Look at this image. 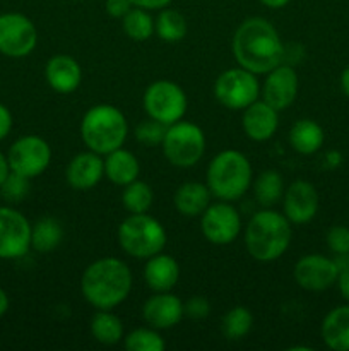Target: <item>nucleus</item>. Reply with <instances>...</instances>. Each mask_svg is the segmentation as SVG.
<instances>
[{
  "label": "nucleus",
  "mask_w": 349,
  "mask_h": 351,
  "mask_svg": "<svg viewBox=\"0 0 349 351\" xmlns=\"http://www.w3.org/2000/svg\"><path fill=\"white\" fill-rule=\"evenodd\" d=\"M322 339L334 351H349V304L332 308L322 321Z\"/></svg>",
  "instance_id": "nucleus-23"
},
{
  "label": "nucleus",
  "mask_w": 349,
  "mask_h": 351,
  "mask_svg": "<svg viewBox=\"0 0 349 351\" xmlns=\"http://www.w3.org/2000/svg\"><path fill=\"white\" fill-rule=\"evenodd\" d=\"M9 168L14 173L36 178L47 171L51 163V147L43 137L27 134L19 137L7 153Z\"/></svg>",
  "instance_id": "nucleus-10"
},
{
  "label": "nucleus",
  "mask_w": 349,
  "mask_h": 351,
  "mask_svg": "<svg viewBox=\"0 0 349 351\" xmlns=\"http://www.w3.org/2000/svg\"><path fill=\"white\" fill-rule=\"evenodd\" d=\"M187 19L183 14L174 9L164 7L154 19V33L166 43H178L187 36Z\"/></svg>",
  "instance_id": "nucleus-28"
},
{
  "label": "nucleus",
  "mask_w": 349,
  "mask_h": 351,
  "mask_svg": "<svg viewBox=\"0 0 349 351\" xmlns=\"http://www.w3.org/2000/svg\"><path fill=\"white\" fill-rule=\"evenodd\" d=\"M284 216L294 225H305L317 216L318 192L308 180H294L283 195Z\"/></svg>",
  "instance_id": "nucleus-16"
},
{
  "label": "nucleus",
  "mask_w": 349,
  "mask_h": 351,
  "mask_svg": "<svg viewBox=\"0 0 349 351\" xmlns=\"http://www.w3.org/2000/svg\"><path fill=\"white\" fill-rule=\"evenodd\" d=\"M133 7V3L130 0H106L105 9L106 12L112 17H116V19H122L127 14L130 12V9Z\"/></svg>",
  "instance_id": "nucleus-38"
},
{
  "label": "nucleus",
  "mask_w": 349,
  "mask_h": 351,
  "mask_svg": "<svg viewBox=\"0 0 349 351\" xmlns=\"http://www.w3.org/2000/svg\"><path fill=\"white\" fill-rule=\"evenodd\" d=\"M38 45V29L33 21L21 12L0 14V53L23 58Z\"/></svg>",
  "instance_id": "nucleus-11"
},
{
  "label": "nucleus",
  "mask_w": 349,
  "mask_h": 351,
  "mask_svg": "<svg viewBox=\"0 0 349 351\" xmlns=\"http://www.w3.org/2000/svg\"><path fill=\"white\" fill-rule=\"evenodd\" d=\"M161 147L173 167L190 168L197 165L205 153L204 130L197 123L185 120L171 123L166 127Z\"/></svg>",
  "instance_id": "nucleus-7"
},
{
  "label": "nucleus",
  "mask_w": 349,
  "mask_h": 351,
  "mask_svg": "<svg viewBox=\"0 0 349 351\" xmlns=\"http://www.w3.org/2000/svg\"><path fill=\"white\" fill-rule=\"evenodd\" d=\"M139 173V160L129 149L118 147V149L105 154V177L112 184L118 185V187H125L130 182L137 180Z\"/></svg>",
  "instance_id": "nucleus-24"
},
{
  "label": "nucleus",
  "mask_w": 349,
  "mask_h": 351,
  "mask_svg": "<svg viewBox=\"0 0 349 351\" xmlns=\"http://www.w3.org/2000/svg\"><path fill=\"white\" fill-rule=\"evenodd\" d=\"M64 240V226L53 216H43L31 225V249L47 254L57 249Z\"/></svg>",
  "instance_id": "nucleus-26"
},
{
  "label": "nucleus",
  "mask_w": 349,
  "mask_h": 351,
  "mask_svg": "<svg viewBox=\"0 0 349 351\" xmlns=\"http://www.w3.org/2000/svg\"><path fill=\"white\" fill-rule=\"evenodd\" d=\"M233 55L240 67L253 74H267L284 62V45L279 33L266 17L243 21L233 34Z\"/></svg>",
  "instance_id": "nucleus-1"
},
{
  "label": "nucleus",
  "mask_w": 349,
  "mask_h": 351,
  "mask_svg": "<svg viewBox=\"0 0 349 351\" xmlns=\"http://www.w3.org/2000/svg\"><path fill=\"white\" fill-rule=\"evenodd\" d=\"M201 230L212 245H229L242 233V216L231 202L219 201L201 215Z\"/></svg>",
  "instance_id": "nucleus-12"
},
{
  "label": "nucleus",
  "mask_w": 349,
  "mask_h": 351,
  "mask_svg": "<svg viewBox=\"0 0 349 351\" xmlns=\"http://www.w3.org/2000/svg\"><path fill=\"white\" fill-rule=\"evenodd\" d=\"M337 287H339V291H341L342 298H344V300L349 304V271L339 273Z\"/></svg>",
  "instance_id": "nucleus-41"
},
{
  "label": "nucleus",
  "mask_w": 349,
  "mask_h": 351,
  "mask_svg": "<svg viewBox=\"0 0 349 351\" xmlns=\"http://www.w3.org/2000/svg\"><path fill=\"white\" fill-rule=\"evenodd\" d=\"M10 168H9V161H7V154L0 153V185L3 184L5 177L9 175Z\"/></svg>",
  "instance_id": "nucleus-44"
},
{
  "label": "nucleus",
  "mask_w": 349,
  "mask_h": 351,
  "mask_svg": "<svg viewBox=\"0 0 349 351\" xmlns=\"http://www.w3.org/2000/svg\"><path fill=\"white\" fill-rule=\"evenodd\" d=\"M142 105L149 119L164 125L180 122L188 108V98L177 82L161 79L149 84L144 91Z\"/></svg>",
  "instance_id": "nucleus-8"
},
{
  "label": "nucleus",
  "mask_w": 349,
  "mask_h": 351,
  "mask_svg": "<svg viewBox=\"0 0 349 351\" xmlns=\"http://www.w3.org/2000/svg\"><path fill=\"white\" fill-rule=\"evenodd\" d=\"M183 311L185 315H188L192 319H205L209 315V312H211V304H209V300L205 297L195 295V297L188 298L185 302Z\"/></svg>",
  "instance_id": "nucleus-37"
},
{
  "label": "nucleus",
  "mask_w": 349,
  "mask_h": 351,
  "mask_svg": "<svg viewBox=\"0 0 349 351\" xmlns=\"http://www.w3.org/2000/svg\"><path fill=\"white\" fill-rule=\"evenodd\" d=\"M130 2L133 3V7H139V9L161 10L170 5L173 0H130Z\"/></svg>",
  "instance_id": "nucleus-40"
},
{
  "label": "nucleus",
  "mask_w": 349,
  "mask_h": 351,
  "mask_svg": "<svg viewBox=\"0 0 349 351\" xmlns=\"http://www.w3.org/2000/svg\"><path fill=\"white\" fill-rule=\"evenodd\" d=\"M91 335L101 345H116L123 339V324L113 312L98 311L91 319Z\"/></svg>",
  "instance_id": "nucleus-29"
},
{
  "label": "nucleus",
  "mask_w": 349,
  "mask_h": 351,
  "mask_svg": "<svg viewBox=\"0 0 349 351\" xmlns=\"http://www.w3.org/2000/svg\"><path fill=\"white\" fill-rule=\"evenodd\" d=\"M81 291L94 308L112 311L123 304L132 291L130 267L116 257L94 261L82 273Z\"/></svg>",
  "instance_id": "nucleus-2"
},
{
  "label": "nucleus",
  "mask_w": 349,
  "mask_h": 351,
  "mask_svg": "<svg viewBox=\"0 0 349 351\" xmlns=\"http://www.w3.org/2000/svg\"><path fill=\"white\" fill-rule=\"evenodd\" d=\"M79 2H81V0H79Z\"/></svg>",
  "instance_id": "nucleus-48"
},
{
  "label": "nucleus",
  "mask_w": 349,
  "mask_h": 351,
  "mask_svg": "<svg viewBox=\"0 0 349 351\" xmlns=\"http://www.w3.org/2000/svg\"><path fill=\"white\" fill-rule=\"evenodd\" d=\"M289 2L291 0H260V3L269 7V9H283V7H286Z\"/></svg>",
  "instance_id": "nucleus-45"
},
{
  "label": "nucleus",
  "mask_w": 349,
  "mask_h": 351,
  "mask_svg": "<svg viewBox=\"0 0 349 351\" xmlns=\"http://www.w3.org/2000/svg\"><path fill=\"white\" fill-rule=\"evenodd\" d=\"M327 247L332 254H349V228L344 225L332 226L327 232Z\"/></svg>",
  "instance_id": "nucleus-36"
},
{
  "label": "nucleus",
  "mask_w": 349,
  "mask_h": 351,
  "mask_svg": "<svg viewBox=\"0 0 349 351\" xmlns=\"http://www.w3.org/2000/svg\"><path fill=\"white\" fill-rule=\"evenodd\" d=\"M277 110L272 108L263 99H257L252 105L243 110L242 125L246 136L255 143H263L274 137L279 127V115Z\"/></svg>",
  "instance_id": "nucleus-19"
},
{
  "label": "nucleus",
  "mask_w": 349,
  "mask_h": 351,
  "mask_svg": "<svg viewBox=\"0 0 349 351\" xmlns=\"http://www.w3.org/2000/svg\"><path fill=\"white\" fill-rule=\"evenodd\" d=\"M214 96L229 110H245L260 96V82L257 74L243 67L226 69L214 82Z\"/></svg>",
  "instance_id": "nucleus-9"
},
{
  "label": "nucleus",
  "mask_w": 349,
  "mask_h": 351,
  "mask_svg": "<svg viewBox=\"0 0 349 351\" xmlns=\"http://www.w3.org/2000/svg\"><path fill=\"white\" fill-rule=\"evenodd\" d=\"M44 79L58 95L77 91L82 81V69L70 55H55L44 65Z\"/></svg>",
  "instance_id": "nucleus-20"
},
{
  "label": "nucleus",
  "mask_w": 349,
  "mask_h": 351,
  "mask_svg": "<svg viewBox=\"0 0 349 351\" xmlns=\"http://www.w3.org/2000/svg\"><path fill=\"white\" fill-rule=\"evenodd\" d=\"M300 89L298 74L291 64H279L269 71L263 79V86L260 88V95L266 103H269L277 112L289 108L294 103Z\"/></svg>",
  "instance_id": "nucleus-15"
},
{
  "label": "nucleus",
  "mask_w": 349,
  "mask_h": 351,
  "mask_svg": "<svg viewBox=\"0 0 349 351\" xmlns=\"http://www.w3.org/2000/svg\"><path fill=\"white\" fill-rule=\"evenodd\" d=\"M118 245L135 259H149L163 252L166 245V230L147 213L130 215L118 226Z\"/></svg>",
  "instance_id": "nucleus-6"
},
{
  "label": "nucleus",
  "mask_w": 349,
  "mask_h": 351,
  "mask_svg": "<svg viewBox=\"0 0 349 351\" xmlns=\"http://www.w3.org/2000/svg\"><path fill=\"white\" fill-rule=\"evenodd\" d=\"M339 271L334 259L320 256V254H308L303 256L293 269V278L307 291H324L337 283Z\"/></svg>",
  "instance_id": "nucleus-14"
},
{
  "label": "nucleus",
  "mask_w": 349,
  "mask_h": 351,
  "mask_svg": "<svg viewBox=\"0 0 349 351\" xmlns=\"http://www.w3.org/2000/svg\"><path fill=\"white\" fill-rule=\"evenodd\" d=\"M341 88L344 91V95L349 98V65L342 71L341 74Z\"/></svg>",
  "instance_id": "nucleus-47"
},
{
  "label": "nucleus",
  "mask_w": 349,
  "mask_h": 351,
  "mask_svg": "<svg viewBox=\"0 0 349 351\" xmlns=\"http://www.w3.org/2000/svg\"><path fill=\"white\" fill-rule=\"evenodd\" d=\"M29 249L31 223L12 206H0V259H21Z\"/></svg>",
  "instance_id": "nucleus-13"
},
{
  "label": "nucleus",
  "mask_w": 349,
  "mask_h": 351,
  "mask_svg": "<svg viewBox=\"0 0 349 351\" xmlns=\"http://www.w3.org/2000/svg\"><path fill=\"white\" fill-rule=\"evenodd\" d=\"M123 33L133 41H147L154 34V19L149 10L132 7L125 17H122Z\"/></svg>",
  "instance_id": "nucleus-32"
},
{
  "label": "nucleus",
  "mask_w": 349,
  "mask_h": 351,
  "mask_svg": "<svg viewBox=\"0 0 349 351\" xmlns=\"http://www.w3.org/2000/svg\"><path fill=\"white\" fill-rule=\"evenodd\" d=\"M129 134V122L116 106L99 103L91 106L81 120V137L89 151L105 154L123 146Z\"/></svg>",
  "instance_id": "nucleus-5"
},
{
  "label": "nucleus",
  "mask_w": 349,
  "mask_h": 351,
  "mask_svg": "<svg viewBox=\"0 0 349 351\" xmlns=\"http://www.w3.org/2000/svg\"><path fill=\"white\" fill-rule=\"evenodd\" d=\"M7 311H9V297L3 288H0V317H3Z\"/></svg>",
  "instance_id": "nucleus-46"
},
{
  "label": "nucleus",
  "mask_w": 349,
  "mask_h": 351,
  "mask_svg": "<svg viewBox=\"0 0 349 351\" xmlns=\"http://www.w3.org/2000/svg\"><path fill=\"white\" fill-rule=\"evenodd\" d=\"M253 194L262 208L277 204L284 195V178L277 170H263L252 182Z\"/></svg>",
  "instance_id": "nucleus-27"
},
{
  "label": "nucleus",
  "mask_w": 349,
  "mask_h": 351,
  "mask_svg": "<svg viewBox=\"0 0 349 351\" xmlns=\"http://www.w3.org/2000/svg\"><path fill=\"white\" fill-rule=\"evenodd\" d=\"M211 197L212 194L209 191L207 184H202V182H185L174 192L173 204L174 209L181 216L197 218L209 208Z\"/></svg>",
  "instance_id": "nucleus-22"
},
{
  "label": "nucleus",
  "mask_w": 349,
  "mask_h": 351,
  "mask_svg": "<svg viewBox=\"0 0 349 351\" xmlns=\"http://www.w3.org/2000/svg\"><path fill=\"white\" fill-rule=\"evenodd\" d=\"M105 177V158L94 151L75 154L65 170V178L74 191H91Z\"/></svg>",
  "instance_id": "nucleus-18"
},
{
  "label": "nucleus",
  "mask_w": 349,
  "mask_h": 351,
  "mask_svg": "<svg viewBox=\"0 0 349 351\" xmlns=\"http://www.w3.org/2000/svg\"><path fill=\"white\" fill-rule=\"evenodd\" d=\"M291 221L281 213L263 208L250 218L245 228V245L250 256L259 263L277 261L291 243Z\"/></svg>",
  "instance_id": "nucleus-3"
},
{
  "label": "nucleus",
  "mask_w": 349,
  "mask_h": 351,
  "mask_svg": "<svg viewBox=\"0 0 349 351\" xmlns=\"http://www.w3.org/2000/svg\"><path fill=\"white\" fill-rule=\"evenodd\" d=\"M252 165L248 158L236 149H224L216 154L207 167V187L219 201H238L252 187Z\"/></svg>",
  "instance_id": "nucleus-4"
},
{
  "label": "nucleus",
  "mask_w": 349,
  "mask_h": 351,
  "mask_svg": "<svg viewBox=\"0 0 349 351\" xmlns=\"http://www.w3.org/2000/svg\"><path fill=\"white\" fill-rule=\"evenodd\" d=\"M12 113H10V110L3 103H0V141H3L9 136L10 130H12Z\"/></svg>",
  "instance_id": "nucleus-39"
},
{
  "label": "nucleus",
  "mask_w": 349,
  "mask_h": 351,
  "mask_svg": "<svg viewBox=\"0 0 349 351\" xmlns=\"http://www.w3.org/2000/svg\"><path fill=\"white\" fill-rule=\"evenodd\" d=\"M341 163H342V154L339 153V151H328V153L325 154V167L331 168V170L341 167Z\"/></svg>",
  "instance_id": "nucleus-42"
},
{
  "label": "nucleus",
  "mask_w": 349,
  "mask_h": 351,
  "mask_svg": "<svg viewBox=\"0 0 349 351\" xmlns=\"http://www.w3.org/2000/svg\"><path fill=\"white\" fill-rule=\"evenodd\" d=\"M29 180L31 178L9 171L3 184L0 185V195L10 204H17V202L24 201L29 194Z\"/></svg>",
  "instance_id": "nucleus-34"
},
{
  "label": "nucleus",
  "mask_w": 349,
  "mask_h": 351,
  "mask_svg": "<svg viewBox=\"0 0 349 351\" xmlns=\"http://www.w3.org/2000/svg\"><path fill=\"white\" fill-rule=\"evenodd\" d=\"M334 264L337 267L339 273H344V271H349V254H334Z\"/></svg>",
  "instance_id": "nucleus-43"
},
{
  "label": "nucleus",
  "mask_w": 349,
  "mask_h": 351,
  "mask_svg": "<svg viewBox=\"0 0 349 351\" xmlns=\"http://www.w3.org/2000/svg\"><path fill=\"white\" fill-rule=\"evenodd\" d=\"M166 127L168 125L157 122V120L147 119L135 127V137L140 144H144V146H161V143H163L164 139V134H166Z\"/></svg>",
  "instance_id": "nucleus-35"
},
{
  "label": "nucleus",
  "mask_w": 349,
  "mask_h": 351,
  "mask_svg": "<svg viewBox=\"0 0 349 351\" xmlns=\"http://www.w3.org/2000/svg\"><path fill=\"white\" fill-rule=\"evenodd\" d=\"M154 202V192L149 184L142 180H133L123 187L122 204L130 215H142L151 209Z\"/></svg>",
  "instance_id": "nucleus-30"
},
{
  "label": "nucleus",
  "mask_w": 349,
  "mask_h": 351,
  "mask_svg": "<svg viewBox=\"0 0 349 351\" xmlns=\"http://www.w3.org/2000/svg\"><path fill=\"white\" fill-rule=\"evenodd\" d=\"M324 143L325 132L320 127V123H317L315 120L301 119L298 122H294L293 127H291L289 144L296 153L310 156V154H315L317 151H320Z\"/></svg>",
  "instance_id": "nucleus-25"
},
{
  "label": "nucleus",
  "mask_w": 349,
  "mask_h": 351,
  "mask_svg": "<svg viewBox=\"0 0 349 351\" xmlns=\"http://www.w3.org/2000/svg\"><path fill=\"white\" fill-rule=\"evenodd\" d=\"M253 326V314L246 307H233L231 311L222 315L221 331L229 341H240L245 338Z\"/></svg>",
  "instance_id": "nucleus-31"
},
{
  "label": "nucleus",
  "mask_w": 349,
  "mask_h": 351,
  "mask_svg": "<svg viewBox=\"0 0 349 351\" xmlns=\"http://www.w3.org/2000/svg\"><path fill=\"white\" fill-rule=\"evenodd\" d=\"M144 280L153 291H171L180 280V266L174 257L159 252L146 259Z\"/></svg>",
  "instance_id": "nucleus-21"
},
{
  "label": "nucleus",
  "mask_w": 349,
  "mask_h": 351,
  "mask_svg": "<svg viewBox=\"0 0 349 351\" xmlns=\"http://www.w3.org/2000/svg\"><path fill=\"white\" fill-rule=\"evenodd\" d=\"M183 302L171 291H154L142 307V317L149 328L164 331L171 329L183 319Z\"/></svg>",
  "instance_id": "nucleus-17"
},
{
  "label": "nucleus",
  "mask_w": 349,
  "mask_h": 351,
  "mask_svg": "<svg viewBox=\"0 0 349 351\" xmlns=\"http://www.w3.org/2000/svg\"><path fill=\"white\" fill-rule=\"evenodd\" d=\"M123 345L129 351H164L166 341L154 328H139L123 336Z\"/></svg>",
  "instance_id": "nucleus-33"
}]
</instances>
